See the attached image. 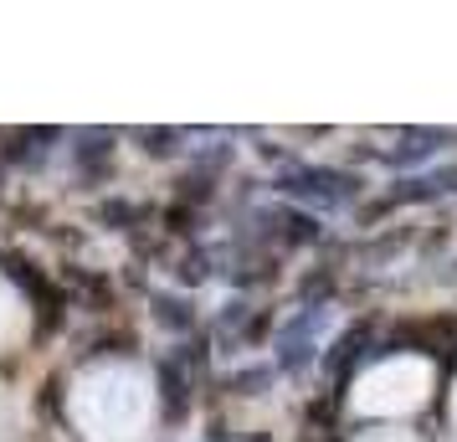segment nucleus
<instances>
[{
    "instance_id": "2",
    "label": "nucleus",
    "mask_w": 457,
    "mask_h": 442,
    "mask_svg": "<svg viewBox=\"0 0 457 442\" xmlns=\"http://www.w3.org/2000/svg\"><path fill=\"white\" fill-rule=\"evenodd\" d=\"M427 396H432V365L416 355H401V360H380L375 371L360 376L354 412L360 417H406Z\"/></svg>"
},
{
    "instance_id": "3",
    "label": "nucleus",
    "mask_w": 457,
    "mask_h": 442,
    "mask_svg": "<svg viewBox=\"0 0 457 442\" xmlns=\"http://www.w3.org/2000/svg\"><path fill=\"white\" fill-rule=\"evenodd\" d=\"M21 329H26V304H21V294L0 278V345H11Z\"/></svg>"
},
{
    "instance_id": "4",
    "label": "nucleus",
    "mask_w": 457,
    "mask_h": 442,
    "mask_svg": "<svg viewBox=\"0 0 457 442\" xmlns=\"http://www.w3.org/2000/svg\"><path fill=\"white\" fill-rule=\"evenodd\" d=\"M360 442H411V438H401V432H375V438H360Z\"/></svg>"
},
{
    "instance_id": "1",
    "label": "nucleus",
    "mask_w": 457,
    "mask_h": 442,
    "mask_svg": "<svg viewBox=\"0 0 457 442\" xmlns=\"http://www.w3.org/2000/svg\"><path fill=\"white\" fill-rule=\"evenodd\" d=\"M149 417H154V391L134 365H93L72 386V421L93 442H139Z\"/></svg>"
}]
</instances>
